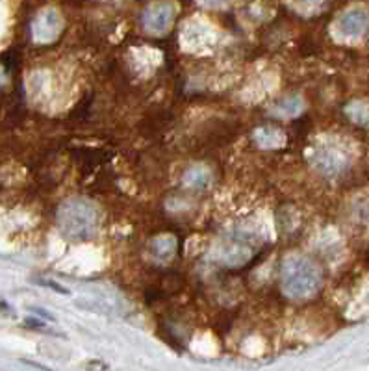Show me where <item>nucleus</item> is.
Wrapping results in <instances>:
<instances>
[{"mask_svg":"<svg viewBox=\"0 0 369 371\" xmlns=\"http://www.w3.org/2000/svg\"><path fill=\"white\" fill-rule=\"evenodd\" d=\"M280 280H282L284 294L292 299L304 301L319 290L321 273L314 262L299 254H292L282 262Z\"/></svg>","mask_w":369,"mask_h":371,"instance_id":"obj_1","label":"nucleus"},{"mask_svg":"<svg viewBox=\"0 0 369 371\" xmlns=\"http://www.w3.org/2000/svg\"><path fill=\"white\" fill-rule=\"evenodd\" d=\"M63 229L75 239H89L96 230V210L87 201H71L63 210Z\"/></svg>","mask_w":369,"mask_h":371,"instance_id":"obj_2","label":"nucleus"},{"mask_svg":"<svg viewBox=\"0 0 369 371\" xmlns=\"http://www.w3.org/2000/svg\"><path fill=\"white\" fill-rule=\"evenodd\" d=\"M175 17H177V4L171 0H158L149 4L143 11V26L151 34L162 36L171 28Z\"/></svg>","mask_w":369,"mask_h":371,"instance_id":"obj_3","label":"nucleus"},{"mask_svg":"<svg viewBox=\"0 0 369 371\" xmlns=\"http://www.w3.org/2000/svg\"><path fill=\"white\" fill-rule=\"evenodd\" d=\"M213 37H215L213 28L210 25H206V23H203V20L192 19L184 25L182 41L189 46V49H201V46H206L208 43H212Z\"/></svg>","mask_w":369,"mask_h":371,"instance_id":"obj_4","label":"nucleus"},{"mask_svg":"<svg viewBox=\"0 0 369 371\" xmlns=\"http://www.w3.org/2000/svg\"><path fill=\"white\" fill-rule=\"evenodd\" d=\"M368 13L364 10L354 8V10H349L347 13L339 17L338 28L344 36H358V34H362L368 28Z\"/></svg>","mask_w":369,"mask_h":371,"instance_id":"obj_5","label":"nucleus"},{"mask_svg":"<svg viewBox=\"0 0 369 371\" xmlns=\"http://www.w3.org/2000/svg\"><path fill=\"white\" fill-rule=\"evenodd\" d=\"M249 256H251V244H249L247 239L239 238V236L230 238L227 244H225V247H223V260H225L227 264H243Z\"/></svg>","mask_w":369,"mask_h":371,"instance_id":"obj_6","label":"nucleus"},{"mask_svg":"<svg viewBox=\"0 0 369 371\" xmlns=\"http://www.w3.org/2000/svg\"><path fill=\"white\" fill-rule=\"evenodd\" d=\"M312 162L323 173H336L342 168L338 154L334 153L332 149H315V151H312Z\"/></svg>","mask_w":369,"mask_h":371,"instance_id":"obj_7","label":"nucleus"},{"mask_svg":"<svg viewBox=\"0 0 369 371\" xmlns=\"http://www.w3.org/2000/svg\"><path fill=\"white\" fill-rule=\"evenodd\" d=\"M254 142L262 149H280L286 143V136L275 127H262L254 132Z\"/></svg>","mask_w":369,"mask_h":371,"instance_id":"obj_8","label":"nucleus"},{"mask_svg":"<svg viewBox=\"0 0 369 371\" xmlns=\"http://www.w3.org/2000/svg\"><path fill=\"white\" fill-rule=\"evenodd\" d=\"M304 110V101L299 95H288V97L280 99L275 104L273 113L278 118H297L299 113Z\"/></svg>","mask_w":369,"mask_h":371,"instance_id":"obj_9","label":"nucleus"},{"mask_svg":"<svg viewBox=\"0 0 369 371\" xmlns=\"http://www.w3.org/2000/svg\"><path fill=\"white\" fill-rule=\"evenodd\" d=\"M182 180L187 188L203 189L212 184V173H210L204 165H193V168H189L186 173H184Z\"/></svg>","mask_w":369,"mask_h":371,"instance_id":"obj_10","label":"nucleus"},{"mask_svg":"<svg viewBox=\"0 0 369 371\" xmlns=\"http://www.w3.org/2000/svg\"><path fill=\"white\" fill-rule=\"evenodd\" d=\"M177 251V239L173 238V236H158L151 241V253L154 258L162 260H171L173 254Z\"/></svg>","mask_w":369,"mask_h":371,"instance_id":"obj_11","label":"nucleus"},{"mask_svg":"<svg viewBox=\"0 0 369 371\" xmlns=\"http://www.w3.org/2000/svg\"><path fill=\"white\" fill-rule=\"evenodd\" d=\"M321 4H323V0H297V10L304 13V11L318 10Z\"/></svg>","mask_w":369,"mask_h":371,"instance_id":"obj_12","label":"nucleus"},{"mask_svg":"<svg viewBox=\"0 0 369 371\" xmlns=\"http://www.w3.org/2000/svg\"><path fill=\"white\" fill-rule=\"evenodd\" d=\"M230 0H201V4L206 8H225Z\"/></svg>","mask_w":369,"mask_h":371,"instance_id":"obj_13","label":"nucleus"},{"mask_svg":"<svg viewBox=\"0 0 369 371\" xmlns=\"http://www.w3.org/2000/svg\"><path fill=\"white\" fill-rule=\"evenodd\" d=\"M43 286H49V288H52V290H56L58 294H69V290H65V288H61V286H56V282H52V280H45L43 282Z\"/></svg>","mask_w":369,"mask_h":371,"instance_id":"obj_14","label":"nucleus"}]
</instances>
